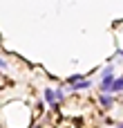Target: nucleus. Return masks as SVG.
Returning <instances> with one entry per match:
<instances>
[{
  "label": "nucleus",
  "mask_w": 123,
  "mask_h": 128,
  "mask_svg": "<svg viewBox=\"0 0 123 128\" xmlns=\"http://www.w3.org/2000/svg\"><path fill=\"white\" fill-rule=\"evenodd\" d=\"M99 104H101L103 108H112V106H114V99H112L108 92H101V97H99Z\"/></svg>",
  "instance_id": "f257e3e1"
},
{
  "label": "nucleus",
  "mask_w": 123,
  "mask_h": 128,
  "mask_svg": "<svg viewBox=\"0 0 123 128\" xmlns=\"http://www.w3.org/2000/svg\"><path fill=\"white\" fill-rule=\"evenodd\" d=\"M90 86H92L90 81H78V83H74V86H72V90H76V92H81V90H87Z\"/></svg>",
  "instance_id": "f03ea898"
},
{
  "label": "nucleus",
  "mask_w": 123,
  "mask_h": 128,
  "mask_svg": "<svg viewBox=\"0 0 123 128\" xmlns=\"http://www.w3.org/2000/svg\"><path fill=\"white\" fill-rule=\"evenodd\" d=\"M112 92H123V76L114 81V86H112Z\"/></svg>",
  "instance_id": "7ed1b4c3"
},
{
  "label": "nucleus",
  "mask_w": 123,
  "mask_h": 128,
  "mask_svg": "<svg viewBox=\"0 0 123 128\" xmlns=\"http://www.w3.org/2000/svg\"><path fill=\"white\" fill-rule=\"evenodd\" d=\"M78 81H83V72H81V74H72V76L67 79V83H72V86H74V83H78Z\"/></svg>",
  "instance_id": "20e7f679"
},
{
  "label": "nucleus",
  "mask_w": 123,
  "mask_h": 128,
  "mask_svg": "<svg viewBox=\"0 0 123 128\" xmlns=\"http://www.w3.org/2000/svg\"><path fill=\"white\" fill-rule=\"evenodd\" d=\"M56 97H58V101H63L65 99V90H56Z\"/></svg>",
  "instance_id": "39448f33"
},
{
  "label": "nucleus",
  "mask_w": 123,
  "mask_h": 128,
  "mask_svg": "<svg viewBox=\"0 0 123 128\" xmlns=\"http://www.w3.org/2000/svg\"><path fill=\"white\" fill-rule=\"evenodd\" d=\"M117 54H119V56H123V50H117Z\"/></svg>",
  "instance_id": "423d86ee"
},
{
  "label": "nucleus",
  "mask_w": 123,
  "mask_h": 128,
  "mask_svg": "<svg viewBox=\"0 0 123 128\" xmlns=\"http://www.w3.org/2000/svg\"><path fill=\"white\" fill-rule=\"evenodd\" d=\"M117 128H123V124H119V126H117Z\"/></svg>",
  "instance_id": "0eeeda50"
}]
</instances>
